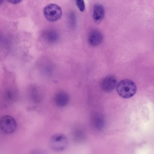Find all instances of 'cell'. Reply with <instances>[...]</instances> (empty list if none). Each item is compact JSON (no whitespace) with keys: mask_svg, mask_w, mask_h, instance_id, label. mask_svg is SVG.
Masks as SVG:
<instances>
[{"mask_svg":"<svg viewBox=\"0 0 154 154\" xmlns=\"http://www.w3.org/2000/svg\"><path fill=\"white\" fill-rule=\"evenodd\" d=\"M137 88L135 83L129 79L121 80L118 84L117 91L119 95L124 98L133 96L136 92Z\"/></svg>","mask_w":154,"mask_h":154,"instance_id":"1","label":"cell"},{"mask_svg":"<svg viewBox=\"0 0 154 154\" xmlns=\"http://www.w3.org/2000/svg\"><path fill=\"white\" fill-rule=\"evenodd\" d=\"M43 13L45 18L48 21L54 22L58 20L61 17L62 11L58 5L51 4L45 7Z\"/></svg>","mask_w":154,"mask_h":154,"instance_id":"2","label":"cell"},{"mask_svg":"<svg viewBox=\"0 0 154 154\" xmlns=\"http://www.w3.org/2000/svg\"><path fill=\"white\" fill-rule=\"evenodd\" d=\"M68 145V140L64 134H57L52 136L49 141L51 148L55 151H59L65 149Z\"/></svg>","mask_w":154,"mask_h":154,"instance_id":"3","label":"cell"},{"mask_svg":"<svg viewBox=\"0 0 154 154\" xmlns=\"http://www.w3.org/2000/svg\"><path fill=\"white\" fill-rule=\"evenodd\" d=\"M17 126L15 119L10 116H4L0 119V129L5 134H10L14 133Z\"/></svg>","mask_w":154,"mask_h":154,"instance_id":"4","label":"cell"},{"mask_svg":"<svg viewBox=\"0 0 154 154\" xmlns=\"http://www.w3.org/2000/svg\"><path fill=\"white\" fill-rule=\"evenodd\" d=\"M116 83V78L113 75H109L106 77L102 81L101 87L104 91L109 92L115 88Z\"/></svg>","mask_w":154,"mask_h":154,"instance_id":"5","label":"cell"},{"mask_svg":"<svg viewBox=\"0 0 154 154\" xmlns=\"http://www.w3.org/2000/svg\"><path fill=\"white\" fill-rule=\"evenodd\" d=\"M103 39V35L100 31L93 30L91 31L88 35V42L91 45L96 46L101 43Z\"/></svg>","mask_w":154,"mask_h":154,"instance_id":"6","label":"cell"},{"mask_svg":"<svg viewBox=\"0 0 154 154\" xmlns=\"http://www.w3.org/2000/svg\"><path fill=\"white\" fill-rule=\"evenodd\" d=\"M105 15V11L103 6L99 4L94 5L93 8V18L96 24H99L103 20Z\"/></svg>","mask_w":154,"mask_h":154,"instance_id":"7","label":"cell"},{"mask_svg":"<svg viewBox=\"0 0 154 154\" xmlns=\"http://www.w3.org/2000/svg\"><path fill=\"white\" fill-rule=\"evenodd\" d=\"M69 100L68 95L63 92H59L55 95L54 100L56 104L60 107L63 106L68 103Z\"/></svg>","mask_w":154,"mask_h":154,"instance_id":"8","label":"cell"},{"mask_svg":"<svg viewBox=\"0 0 154 154\" xmlns=\"http://www.w3.org/2000/svg\"><path fill=\"white\" fill-rule=\"evenodd\" d=\"M43 37L45 40L49 43H54L58 40V34L56 31L50 30L45 32L43 34Z\"/></svg>","mask_w":154,"mask_h":154,"instance_id":"9","label":"cell"},{"mask_svg":"<svg viewBox=\"0 0 154 154\" xmlns=\"http://www.w3.org/2000/svg\"><path fill=\"white\" fill-rule=\"evenodd\" d=\"M73 139L76 142H79L84 137V134L82 130L79 128L75 129L72 133Z\"/></svg>","mask_w":154,"mask_h":154,"instance_id":"10","label":"cell"},{"mask_svg":"<svg viewBox=\"0 0 154 154\" xmlns=\"http://www.w3.org/2000/svg\"><path fill=\"white\" fill-rule=\"evenodd\" d=\"M30 97L31 100L35 103L39 102L42 99L41 94L36 90H34L32 92Z\"/></svg>","mask_w":154,"mask_h":154,"instance_id":"11","label":"cell"},{"mask_svg":"<svg viewBox=\"0 0 154 154\" xmlns=\"http://www.w3.org/2000/svg\"><path fill=\"white\" fill-rule=\"evenodd\" d=\"M103 120L100 117H95L93 120V123L94 125L98 128H101L103 125Z\"/></svg>","mask_w":154,"mask_h":154,"instance_id":"12","label":"cell"},{"mask_svg":"<svg viewBox=\"0 0 154 154\" xmlns=\"http://www.w3.org/2000/svg\"><path fill=\"white\" fill-rule=\"evenodd\" d=\"M77 5L79 10L82 11H83L85 8V4L84 0H76Z\"/></svg>","mask_w":154,"mask_h":154,"instance_id":"13","label":"cell"},{"mask_svg":"<svg viewBox=\"0 0 154 154\" xmlns=\"http://www.w3.org/2000/svg\"><path fill=\"white\" fill-rule=\"evenodd\" d=\"M22 0H7L9 2L13 4H17L21 2Z\"/></svg>","mask_w":154,"mask_h":154,"instance_id":"14","label":"cell"},{"mask_svg":"<svg viewBox=\"0 0 154 154\" xmlns=\"http://www.w3.org/2000/svg\"><path fill=\"white\" fill-rule=\"evenodd\" d=\"M4 0H0V5L2 4Z\"/></svg>","mask_w":154,"mask_h":154,"instance_id":"15","label":"cell"}]
</instances>
